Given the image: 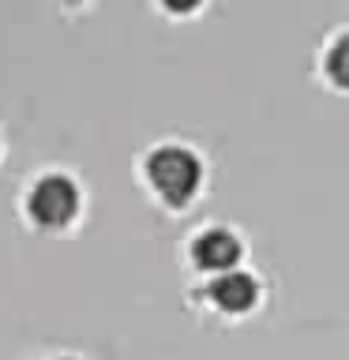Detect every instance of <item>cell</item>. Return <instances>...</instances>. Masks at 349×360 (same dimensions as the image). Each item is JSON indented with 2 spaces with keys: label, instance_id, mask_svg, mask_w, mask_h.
Here are the masks:
<instances>
[{
  "label": "cell",
  "instance_id": "5b68a950",
  "mask_svg": "<svg viewBox=\"0 0 349 360\" xmlns=\"http://www.w3.org/2000/svg\"><path fill=\"white\" fill-rule=\"evenodd\" d=\"M319 72L331 90L349 94V27H338L319 53Z\"/></svg>",
  "mask_w": 349,
  "mask_h": 360
},
{
  "label": "cell",
  "instance_id": "6da1fadb",
  "mask_svg": "<svg viewBox=\"0 0 349 360\" xmlns=\"http://www.w3.org/2000/svg\"><path fill=\"white\" fill-rule=\"evenodd\" d=\"M146 180H151L154 195H162L169 207H184V202L199 191L203 165L188 146L165 143V146H154V150L146 154Z\"/></svg>",
  "mask_w": 349,
  "mask_h": 360
},
{
  "label": "cell",
  "instance_id": "7a4b0ae2",
  "mask_svg": "<svg viewBox=\"0 0 349 360\" xmlns=\"http://www.w3.org/2000/svg\"><path fill=\"white\" fill-rule=\"evenodd\" d=\"M27 210H30V218L38 225H45V229H61V225H68L75 218L79 191H75V184L68 176L49 173V176H42L38 184L30 188Z\"/></svg>",
  "mask_w": 349,
  "mask_h": 360
},
{
  "label": "cell",
  "instance_id": "ba28073f",
  "mask_svg": "<svg viewBox=\"0 0 349 360\" xmlns=\"http://www.w3.org/2000/svg\"><path fill=\"white\" fill-rule=\"evenodd\" d=\"M64 360H72V356H64Z\"/></svg>",
  "mask_w": 349,
  "mask_h": 360
},
{
  "label": "cell",
  "instance_id": "8992f818",
  "mask_svg": "<svg viewBox=\"0 0 349 360\" xmlns=\"http://www.w3.org/2000/svg\"><path fill=\"white\" fill-rule=\"evenodd\" d=\"M203 4H207V0H154V8L165 11V15H173V19H191V15H199Z\"/></svg>",
  "mask_w": 349,
  "mask_h": 360
},
{
  "label": "cell",
  "instance_id": "3957f363",
  "mask_svg": "<svg viewBox=\"0 0 349 360\" xmlns=\"http://www.w3.org/2000/svg\"><path fill=\"white\" fill-rule=\"evenodd\" d=\"M236 259H241V240H236L229 229H207V233H199V240H196V263L203 270L229 274Z\"/></svg>",
  "mask_w": 349,
  "mask_h": 360
},
{
  "label": "cell",
  "instance_id": "277c9868",
  "mask_svg": "<svg viewBox=\"0 0 349 360\" xmlns=\"http://www.w3.org/2000/svg\"><path fill=\"white\" fill-rule=\"evenodd\" d=\"M259 297V285L241 270H229V274H218L210 285V300L218 304L222 311H248Z\"/></svg>",
  "mask_w": 349,
  "mask_h": 360
},
{
  "label": "cell",
  "instance_id": "52a82bcc",
  "mask_svg": "<svg viewBox=\"0 0 349 360\" xmlns=\"http://www.w3.org/2000/svg\"><path fill=\"white\" fill-rule=\"evenodd\" d=\"M61 4H68V8H79V4H90V0H61Z\"/></svg>",
  "mask_w": 349,
  "mask_h": 360
}]
</instances>
